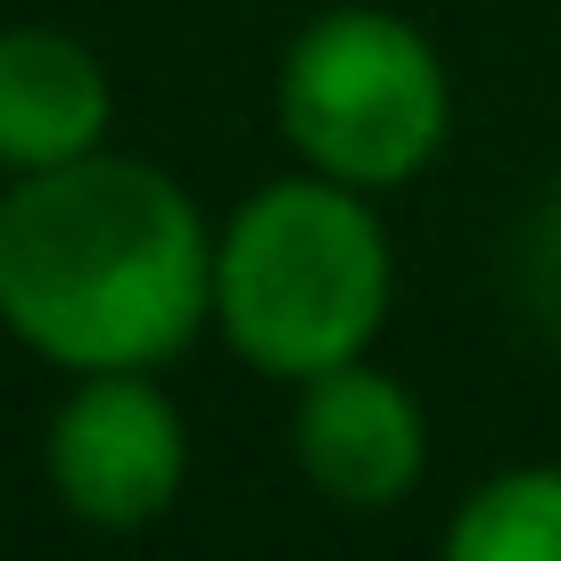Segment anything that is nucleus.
<instances>
[{
	"label": "nucleus",
	"mask_w": 561,
	"mask_h": 561,
	"mask_svg": "<svg viewBox=\"0 0 561 561\" xmlns=\"http://www.w3.org/2000/svg\"><path fill=\"white\" fill-rule=\"evenodd\" d=\"M107 67L58 25H9L0 34V165L42 174V165L91 158L107 133Z\"/></svg>",
	"instance_id": "obj_6"
},
{
	"label": "nucleus",
	"mask_w": 561,
	"mask_h": 561,
	"mask_svg": "<svg viewBox=\"0 0 561 561\" xmlns=\"http://www.w3.org/2000/svg\"><path fill=\"white\" fill-rule=\"evenodd\" d=\"M191 438L149 371H75V397L50 413V488L91 528H149L174 512Z\"/></svg>",
	"instance_id": "obj_4"
},
{
	"label": "nucleus",
	"mask_w": 561,
	"mask_h": 561,
	"mask_svg": "<svg viewBox=\"0 0 561 561\" xmlns=\"http://www.w3.org/2000/svg\"><path fill=\"white\" fill-rule=\"evenodd\" d=\"M215 314V231L165 165L67 158L0 191V322L58 371H158Z\"/></svg>",
	"instance_id": "obj_1"
},
{
	"label": "nucleus",
	"mask_w": 561,
	"mask_h": 561,
	"mask_svg": "<svg viewBox=\"0 0 561 561\" xmlns=\"http://www.w3.org/2000/svg\"><path fill=\"white\" fill-rule=\"evenodd\" d=\"M528 298H537V314L561 331V191H553V207L537 215V231H528Z\"/></svg>",
	"instance_id": "obj_8"
},
{
	"label": "nucleus",
	"mask_w": 561,
	"mask_h": 561,
	"mask_svg": "<svg viewBox=\"0 0 561 561\" xmlns=\"http://www.w3.org/2000/svg\"><path fill=\"white\" fill-rule=\"evenodd\" d=\"M421 462H430L421 404L404 397L388 371H371L364 355H355V364L306 380V397H298V471L314 479L339 512L404 504Z\"/></svg>",
	"instance_id": "obj_5"
},
{
	"label": "nucleus",
	"mask_w": 561,
	"mask_h": 561,
	"mask_svg": "<svg viewBox=\"0 0 561 561\" xmlns=\"http://www.w3.org/2000/svg\"><path fill=\"white\" fill-rule=\"evenodd\" d=\"M446 553L455 561H561V471L528 462L504 471L446 520Z\"/></svg>",
	"instance_id": "obj_7"
},
{
	"label": "nucleus",
	"mask_w": 561,
	"mask_h": 561,
	"mask_svg": "<svg viewBox=\"0 0 561 561\" xmlns=\"http://www.w3.org/2000/svg\"><path fill=\"white\" fill-rule=\"evenodd\" d=\"M455 91L430 50L388 9H322L280 58V133L314 174L355 191H397L446 149Z\"/></svg>",
	"instance_id": "obj_3"
},
{
	"label": "nucleus",
	"mask_w": 561,
	"mask_h": 561,
	"mask_svg": "<svg viewBox=\"0 0 561 561\" xmlns=\"http://www.w3.org/2000/svg\"><path fill=\"white\" fill-rule=\"evenodd\" d=\"M388 231L355 182H273L215 231V322L231 355L273 380L306 388L314 371L355 364L388 322Z\"/></svg>",
	"instance_id": "obj_2"
}]
</instances>
